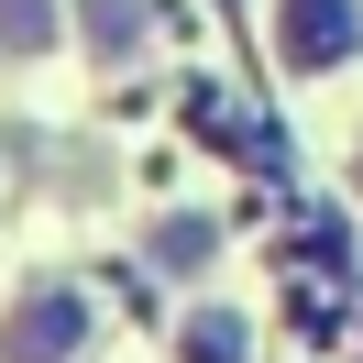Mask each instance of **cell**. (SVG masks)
Wrapping results in <instances>:
<instances>
[{
  "label": "cell",
  "mask_w": 363,
  "mask_h": 363,
  "mask_svg": "<svg viewBox=\"0 0 363 363\" xmlns=\"http://www.w3.org/2000/svg\"><path fill=\"white\" fill-rule=\"evenodd\" d=\"M352 45H363V23H352V0H275V55H286L297 77L341 67Z\"/></svg>",
  "instance_id": "obj_1"
},
{
  "label": "cell",
  "mask_w": 363,
  "mask_h": 363,
  "mask_svg": "<svg viewBox=\"0 0 363 363\" xmlns=\"http://www.w3.org/2000/svg\"><path fill=\"white\" fill-rule=\"evenodd\" d=\"M77 341H89V308H77L67 286H33L23 308L0 319V363H67Z\"/></svg>",
  "instance_id": "obj_2"
},
{
  "label": "cell",
  "mask_w": 363,
  "mask_h": 363,
  "mask_svg": "<svg viewBox=\"0 0 363 363\" xmlns=\"http://www.w3.org/2000/svg\"><path fill=\"white\" fill-rule=\"evenodd\" d=\"M0 45H11V55L55 45V0H0Z\"/></svg>",
  "instance_id": "obj_3"
},
{
  "label": "cell",
  "mask_w": 363,
  "mask_h": 363,
  "mask_svg": "<svg viewBox=\"0 0 363 363\" xmlns=\"http://www.w3.org/2000/svg\"><path fill=\"white\" fill-rule=\"evenodd\" d=\"M133 23H143V0H89V45L99 55H133Z\"/></svg>",
  "instance_id": "obj_4"
},
{
  "label": "cell",
  "mask_w": 363,
  "mask_h": 363,
  "mask_svg": "<svg viewBox=\"0 0 363 363\" xmlns=\"http://www.w3.org/2000/svg\"><path fill=\"white\" fill-rule=\"evenodd\" d=\"M187 363H242V319H187Z\"/></svg>",
  "instance_id": "obj_5"
}]
</instances>
